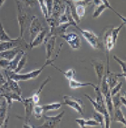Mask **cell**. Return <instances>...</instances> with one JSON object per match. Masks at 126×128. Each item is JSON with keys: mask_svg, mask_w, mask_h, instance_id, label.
Wrapping results in <instances>:
<instances>
[{"mask_svg": "<svg viewBox=\"0 0 126 128\" xmlns=\"http://www.w3.org/2000/svg\"><path fill=\"white\" fill-rule=\"evenodd\" d=\"M93 118H94V120H95L97 123L99 124V126L101 127H104V117L101 113L96 111L94 112V114H93Z\"/></svg>", "mask_w": 126, "mask_h": 128, "instance_id": "29", "label": "cell"}, {"mask_svg": "<svg viewBox=\"0 0 126 128\" xmlns=\"http://www.w3.org/2000/svg\"><path fill=\"white\" fill-rule=\"evenodd\" d=\"M27 62V54L25 52H24V54H22V56L20 58V60L18 61L17 63V66H16V68L15 69V73H19L21 70H22L24 67H25V64H26Z\"/></svg>", "mask_w": 126, "mask_h": 128, "instance_id": "25", "label": "cell"}, {"mask_svg": "<svg viewBox=\"0 0 126 128\" xmlns=\"http://www.w3.org/2000/svg\"><path fill=\"white\" fill-rule=\"evenodd\" d=\"M37 3H38V5H39L40 9H41V11H42L44 16L45 17V19H47V18L49 17V16H48L46 6H45V0H37Z\"/></svg>", "mask_w": 126, "mask_h": 128, "instance_id": "33", "label": "cell"}, {"mask_svg": "<svg viewBox=\"0 0 126 128\" xmlns=\"http://www.w3.org/2000/svg\"><path fill=\"white\" fill-rule=\"evenodd\" d=\"M120 96H121L120 92L112 96V102H113L114 108H121L122 104H121V101H120Z\"/></svg>", "mask_w": 126, "mask_h": 128, "instance_id": "31", "label": "cell"}, {"mask_svg": "<svg viewBox=\"0 0 126 128\" xmlns=\"http://www.w3.org/2000/svg\"><path fill=\"white\" fill-rule=\"evenodd\" d=\"M47 34H48L47 30L44 28L41 32L36 34V36L34 38V40H33L32 42H30L29 44H28V48H29V49H33V48H35V47L39 46L40 44L45 41V38Z\"/></svg>", "mask_w": 126, "mask_h": 128, "instance_id": "15", "label": "cell"}, {"mask_svg": "<svg viewBox=\"0 0 126 128\" xmlns=\"http://www.w3.org/2000/svg\"><path fill=\"white\" fill-rule=\"evenodd\" d=\"M114 59L115 60V61H116L117 63L120 64V66H121V67H122V73L126 76V63H125V61L120 59V58H119V57H117L116 56H114Z\"/></svg>", "mask_w": 126, "mask_h": 128, "instance_id": "34", "label": "cell"}, {"mask_svg": "<svg viewBox=\"0 0 126 128\" xmlns=\"http://www.w3.org/2000/svg\"><path fill=\"white\" fill-rule=\"evenodd\" d=\"M95 6V8H94V14H93V18H98V17L102 15V13L104 12L105 9H107L106 6H105L103 3L98 6Z\"/></svg>", "mask_w": 126, "mask_h": 128, "instance_id": "27", "label": "cell"}, {"mask_svg": "<svg viewBox=\"0 0 126 128\" xmlns=\"http://www.w3.org/2000/svg\"><path fill=\"white\" fill-rule=\"evenodd\" d=\"M63 47V44H61L59 47V49H58V52H57L56 56L54 58L51 59H46L45 63L43 64L42 66L39 67L38 69H35V70H33L31 72H28V73H25V74H19V73H15L14 71H9V70H5V76H8L10 78H12L13 80H15L16 82H19V81H28V80H33V79H35L38 76H39L41 73L43 72V70L45 68L46 66H52L54 64V62L56 60V58L58 57L60 54V51L62 49Z\"/></svg>", "mask_w": 126, "mask_h": 128, "instance_id": "1", "label": "cell"}, {"mask_svg": "<svg viewBox=\"0 0 126 128\" xmlns=\"http://www.w3.org/2000/svg\"><path fill=\"white\" fill-rule=\"evenodd\" d=\"M55 41H56V36H51L48 38L45 39V46L46 49V59H49L52 56L53 53L54 51V46H55Z\"/></svg>", "mask_w": 126, "mask_h": 128, "instance_id": "14", "label": "cell"}, {"mask_svg": "<svg viewBox=\"0 0 126 128\" xmlns=\"http://www.w3.org/2000/svg\"><path fill=\"white\" fill-rule=\"evenodd\" d=\"M74 9H75V14H76L77 17L81 20V18L85 16V13H86V8L85 6L83 5L82 3H78L76 5H74Z\"/></svg>", "mask_w": 126, "mask_h": 128, "instance_id": "22", "label": "cell"}, {"mask_svg": "<svg viewBox=\"0 0 126 128\" xmlns=\"http://www.w3.org/2000/svg\"><path fill=\"white\" fill-rule=\"evenodd\" d=\"M64 116V112H61L59 114H57L55 116H44V119L45 122L42 126H40V128H54L57 127L61 124V121L63 119V116Z\"/></svg>", "mask_w": 126, "mask_h": 128, "instance_id": "7", "label": "cell"}, {"mask_svg": "<svg viewBox=\"0 0 126 128\" xmlns=\"http://www.w3.org/2000/svg\"><path fill=\"white\" fill-rule=\"evenodd\" d=\"M5 79H6V82L0 86V88L6 90V91L14 92V93H16L19 96H22V90H21L19 84H18V82L13 80L12 78H10L8 76H6Z\"/></svg>", "mask_w": 126, "mask_h": 128, "instance_id": "10", "label": "cell"}, {"mask_svg": "<svg viewBox=\"0 0 126 128\" xmlns=\"http://www.w3.org/2000/svg\"><path fill=\"white\" fill-rule=\"evenodd\" d=\"M8 104L5 100L0 104V127H7L8 116H7Z\"/></svg>", "mask_w": 126, "mask_h": 128, "instance_id": "13", "label": "cell"}, {"mask_svg": "<svg viewBox=\"0 0 126 128\" xmlns=\"http://www.w3.org/2000/svg\"><path fill=\"white\" fill-rule=\"evenodd\" d=\"M0 97H5V101L7 103L8 106H12L13 101H17L22 103L23 97L22 96H19L16 93H14V92L11 91H6V90H4V89L0 88Z\"/></svg>", "mask_w": 126, "mask_h": 128, "instance_id": "11", "label": "cell"}, {"mask_svg": "<svg viewBox=\"0 0 126 128\" xmlns=\"http://www.w3.org/2000/svg\"><path fill=\"white\" fill-rule=\"evenodd\" d=\"M45 6L47 8V12H48V16H51L52 14V9H53V4H54V0H45Z\"/></svg>", "mask_w": 126, "mask_h": 128, "instance_id": "37", "label": "cell"}, {"mask_svg": "<svg viewBox=\"0 0 126 128\" xmlns=\"http://www.w3.org/2000/svg\"><path fill=\"white\" fill-rule=\"evenodd\" d=\"M0 42H1V41H0Z\"/></svg>", "mask_w": 126, "mask_h": 128, "instance_id": "41", "label": "cell"}, {"mask_svg": "<svg viewBox=\"0 0 126 128\" xmlns=\"http://www.w3.org/2000/svg\"><path fill=\"white\" fill-rule=\"evenodd\" d=\"M22 104H24V107H25V117H21L19 116H16V117L19 119H22L24 121V124H23V127L24 128H34L35 126L30 124V118H31V116L33 114V109H34L35 104H34L31 97L23 98Z\"/></svg>", "mask_w": 126, "mask_h": 128, "instance_id": "3", "label": "cell"}, {"mask_svg": "<svg viewBox=\"0 0 126 128\" xmlns=\"http://www.w3.org/2000/svg\"><path fill=\"white\" fill-rule=\"evenodd\" d=\"M33 114H35V119H40L43 116V114H44V110H43L42 106H38L37 104H35L34 106V109H33Z\"/></svg>", "mask_w": 126, "mask_h": 128, "instance_id": "30", "label": "cell"}, {"mask_svg": "<svg viewBox=\"0 0 126 128\" xmlns=\"http://www.w3.org/2000/svg\"><path fill=\"white\" fill-rule=\"evenodd\" d=\"M84 96H85V97H86V98L92 103V104H93V106H94V110H95L96 112L101 113L104 116V127L105 128L110 127V126H111V122H112V117L110 116L108 111H107L106 106H105V104H104V106H100V104H98L96 102L94 101V100H93V99H92L91 97L86 94H84Z\"/></svg>", "mask_w": 126, "mask_h": 128, "instance_id": "6", "label": "cell"}, {"mask_svg": "<svg viewBox=\"0 0 126 128\" xmlns=\"http://www.w3.org/2000/svg\"><path fill=\"white\" fill-rule=\"evenodd\" d=\"M122 86H123V83H122V82H119V83H117V84L111 89V96H114L115 94H117V93H119V92L121 91Z\"/></svg>", "mask_w": 126, "mask_h": 128, "instance_id": "36", "label": "cell"}, {"mask_svg": "<svg viewBox=\"0 0 126 128\" xmlns=\"http://www.w3.org/2000/svg\"><path fill=\"white\" fill-rule=\"evenodd\" d=\"M51 66L54 67L56 70H58V71H60L61 73H63V74H64V76H65V78H66L67 80H69V79L74 78V74H75V70H74V69L71 68V69H69V70H67V71H62L60 68H58V67H56L55 66H54V64H53Z\"/></svg>", "mask_w": 126, "mask_h": 128, "instance_id": "28", "label": "cell"}, {"mask_svg": "<svg viewBox=\"0 0 126 128\" xmlns=\"http://www.w3.org/2000/svg\"><path fill=\"white\" fill-rule=\"evenodd\" d=\"M71 1H73V2H82V1H84V0H71Z\"/></svg>", "mask_w": 126, "mask_h": 128, "instance_id": "40", "label": "cell"}, {"mask_svg": "<svg viewBox=\"0 0 126 128\" xmlns=\"http://www.w3.org/2000/svg\"><path fill=\"white\" fill-rule=\"evenodd\" d=\"M61 37H63L70 46V47L74 50H78L81 47V39L80 36L76 33L71 32V33H65V34H62Z\"/></svg>", "mask_w": 126, "mask_h": 128, "instance_id": "8", "label": "cell"}, {"mask_svg": "<svg viewBox=\"0 0 126 128\" xmlns=\"http://www.w3.org/2000/svg\"><path fill=\"white\" fill-rule=\"evenodd\" d=\"M69 81V87L72 89H77V88H81V87H85V86H93L94 87L95 84H93V83H82L75 80L74 78H71L68 80Z\"/></svg>", "mask_w": 126, "mask_h": 128, "instance_id": "19", "label": "cell"}, {"mask_svg": "<svg viewBox=\"0 0 126 128\" xmlns=\"http://www.w3.org/2000/svg\"><path fill=\"white\" fill-rule=\"evenodd\" d=\"M120 101H121L122 106H126V99H125V96H120Z\"/></svg>", "mask_w": 126, "mask_h": 128, "instance_id": "38", "label": "cell"}, {"mask_svg": "<svg viewBox=\"0 0 126 128\" xmlns=\"http://www.w3.org/2000/svg\"><path fill=\"white\" fill-rule=\"evenodd\" d=\"M112 119L115 122H120L123 124V126H126V120L125 116H124V113L121 110V108H114V113H113V116Z\"/></svg>", "mask_w": 126, "mask_h": 128, "instance_id": "18", "label": "cell"}, {"mask_svg": "<svg viewBox=\"0 0 126 128\" xmlns=\"http://www.w3.org/2000/svg\"><path fill=\"white\" fill-rule=\"evenodd\" d=\"M15 1L16 5V9H17V22L20 29V34L18 37H23L25 30L26 28L27 22H28V16H27V13L24 10L21 1L20 0H15Z\"/></svg>", "mask_w": 126, "mask_h": 128, "instance_id": "4", "label": "cell"}, {"mask_svg": "<svg viewBox=\"0 0 126 128\" xmlns=\"http://www.w3.org/2000/svg\"><path fill=\"white\" fill-rule=\"evenodd\" d=\"M62 106V104L60 103H52V104H43V110H44V113H46V112L49 111H56L58 109L61 108Z\"/></svg>", "mask_w": 126, "mask_h": 128, "instance_id": "24", "label": "cell"}, {"mask_svg": "<svg viewBox=\"0 0 126 128\" xmlns=\"http://www.w3.org/2000/svg\"><path fill=\"white\" fill-rule=\"evenodd\" d=\"M65 5L63 4V0H54V4H53V9L52 14L50 16L54 17L55 19H58L60 15L63 13L64 10Z\"/></svg>", "mask_w": 126, "mask_h": 128, "instance_id": "16", "label": "cell"}, {"mask_svg": "<svg viewBox=\"0 0 126 128\" xmlns=\"http://www.w3.org/2000/svg\"><path fill=\"white\" fill-rule=\"evenodd\" d=\"M43 29H44V27H43L42 24H41V22L38 19V17L36 16H33L29 26L30 42H32L33 40H34V38L36 36V34L41 32Z\"/></svg>", "mask_w": 126, "mask_h": 128, "instance_id": "9", "label": "cell"}, {"mask_svg": "<svg viewBox=\"0 0 126 128\" xmlns=\"http://www.w3.org/2000/svg\"><path fill=\"white\" fill-rule=\"evenodd\" d=\"M101 1H102V3H103V4H104V5L105 6H106V8H108V9L112 10L113 12H114V13H115V14H116L117 16H118L119 17H120V18H121L122 20H123V22L126 23V19H125V17H124L122 15H120V14H119V13L117 12L116 10L114 9V8H112V6L110 5V3H109V0H101Z\"/></svg>", "mask_w": 126, "mask_h": 128, "instance_id": "32", "label": "cell"}, {"mask_svg": "<svg viewBox=\"0 0 126 128\" xmlns=\"http://www.w3.org/2000/svg\"><path fill=\"white\" fill-rule=\"evenodd\" d=\"M14 40L12 37L9 36V34L5 32L4 26H3L1 20H0V41L1 42H5V41H12Z\"/></svg>", "mask_w": 126, "mask_h": 128, "instance_id": "26", "label": "cell"}, {"mask_svg": "<svg viewBox=\"0 0 126 128\" xmlns=\"http://www.w3.org/2000/svg\"><path fill=\"white\" fill-rule=\"evenodd\" d=\"M125 26V23L123 22L121 25L119 26L116 27H112V30H111V36H112V39H113V42L114 44H115L117 42V39H118V36H119V33L121 31V29L123 27Z\"/></svg>", "mask_w": 126, "mask_h": 128, "instance_id": "23", "label": "cell"}, {"mask_svg": "<svg viewBox=\"0 0 126 128\" xmlns=\"http://www.w3.org/2000/svg\"><path fill=\"white\" fill-rule=\"evenodd\" d=\"M5 0H0V8L3 6V4L5 3Z\"/></svg>", "mask_w": 126, "mask_h": 128, "instance_id": "39", "label": "cell"}, {"mask_svg": "<svg viewBox=\"0 0 126 128\" xmlns=\"http://www.w3.org/2000/svg\"><path fill=\"white\" fill-rule=\"evenodd\" d=\"M64 102L63 103V104L70 106L71 108L74 109V111L77 112L79 114L84 116V103H83V101H82L81 99L75 98V97H74V96H64Z\"/></svg>", "mask_w": 126, "mask_h": 128, "instance_id": "5", "label": "cell"}, {"mask_svg": "<svg viewBox=\"0 0 126 128\" xmlns=\"http://www.w3.org/2000/svg\"><path fill=\"white\" fill-rule=\"evenodd\" d=\"M23 5H25L27 8H35L38 5L37 0H20Z\"/></svg>", "mask_w": 126, "mask_h": 128, "instance_id": "35", "label": "cell"}, {"mask_svg": "<svg viewBox=\"0 0 126 128\" xmlns=\"http://www.w3.org/2000/svg\"><path fill=\"white\" fill-rule=\"evenodd\" d=\"M76 29H78L81 32L82 36H84V38L87 41V43L91 46L94 49H98V50H102V51H104V46L101 44L99 38L97 36V34L92 31V30H84L80 28L79 26L77 27Z\"/></svg>", "mask_w": 126, "mask_h": 128, "instance_id": "2", "label": "cell"}, {"mask_svg": "<svg viewBox=\"0 0 126 128\" xmlns=\"http://www.w3.org/2000/svg\"><path fill=\"white\" fill-rule=\"evenodd\" d=\"M21 51H24V50H23L21 47L17 46V47H15V48H12V49L0 52V59L12 60V59H14V58L16 56V54H17L18 53H20Z\"/></svg>", "mask_w": 126, "mask_h": 128, "instance_id": "17", "label": "cell"}, {"mask_svg": "<svg viewBox=\"0 0 126 128\" xmlns=\"http://www.w3.org/2000/svg\"><path fill=\"white\" fill-rule=\"evenodd\" d=\"M75 122L78 124V126L80 127L84 128L85 126H92V127H94V126H100L99 124L97 123L95 120H85L84 118L81 117V118H76L75 119Z\"/></svg>", "mask_w": 126, "mask_h": 128, "instance_id": "21", "label": "cell"}, {"mask_svg": "<svg viewBox=\"0 0 126 128\" xmlns=\"http://www.w3.org/2000/svg\"><path fill=\"white\" fill-rule=\"evenodd\" d=\"M91 64L94 66V70H95V74H96L97 80H98V84L97 86H100L102 78H103L104 74V63L102 60L94 59L91 61Z\"/></svg>", "mask_w": 126, "mask_h": 128, "instance_id": "12", "label": "cell"}, {"mask_svg": "<svg viewBox=\"0 0 126 128\" xmlns=\"http://www.w3.org/2000/svg\"><path fill=\"white\" fill-rule=\"evenodd\" d=\"M50 80H51V77L48 76L46 79H45V81L43 82L42 84H41V86H39V89H38V90H37V91L35 92V94H34L32 96H31V98H32L33 102H34V104H37L39 103V101H40V97H39L40 93H41V91L43 90V88H44V87H45V86H46V84H48V83H49Z\"/></svg>", "mask_w": 126, "mask_h": 128, "instance_id": "20", "label": "cell"}]
</instances>
